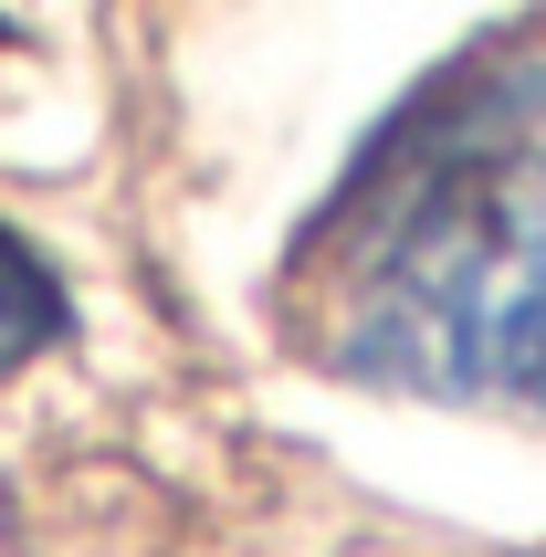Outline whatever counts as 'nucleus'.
<instances>
[{
  "mask_svg": "<svg viewBox=\"0 0 546 557\" xmlns=\"http://www.w3.org/2000/svg\"><path fill=\"white\" fill-rule=\"evenodd\" d=\"M53 337H63V284H53V263L0 232V369L42 358Z\"/></svg>",
  "mask_w": 546,
  "mask_h": 557,
  "instance_id": "2",
  "label": "nucleus"
},
{
  "mask_svg": "<svg viewBox=\"0 0 546 557\" xmlns=\"http://www.w3.org/2000/svg\"><path fill=\"white\" fill-rule=\"evenodd\" d=\"M315 274L347 379L546 410V85L484 63L389 126L315 232Z\"/></svg>",
  "mask_w": 546,
  "mask_h": 557,
  "instance_id": "1",
  "label": "nucleus"
}]
</instances>
